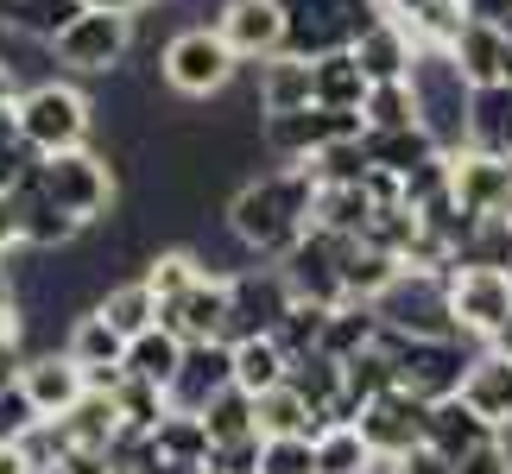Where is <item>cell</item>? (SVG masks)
<instances>
[{
  "label": "cell",
  "instance_id": "cell-34",
  "mask_svg": "<svg viewBox=\"0 0 512 474\" xmlns=\"http://www.w3.org/2000/svg\"><path fill=\"white\" fill-rule=\"evenodd\" d=\"M76 13H83V0H0V26L19 38H38V45H51Z\"/></svg>",
  "mask_w": 512,
  "mask_h": 474
},
{
  "label": "cell",
  "instance_id": "cell-4",
  "mask_svg": "<svg viewBox=\"0 0 512 474\" xmlns=\"http://www.w3.org/2000/svg\"><path fill=\"white\" fill-rule=\"evenodd\" d=\"M13 127L38 158H51V152L89 146L95 108H89V95L70 89V83H32V89H19V102H13Z\"/></svg>",
  "mask_w": 512,
  "mask_h": 474
},
{
  "label": "cell",
  "instance_id": "cell-21",
  "mask_svg": "<svg viewBox=\"0 0 512 474\" xmlns=\"http://www.w3.org/2000/svg\"><path fill=\"white\" fill-rule=\"evenodd\" d=\"M13 209H19V241H26L32 253H57V247H70L76 234H83V222L57 209L51 196H45V184H38L32 171L13 184Z\"/></svg>",
  "mask_w": 512,
  "mask_h": 474
},
{
  "label": "cell",
  "instance_id": "cell-16",
  "mask_svg": "<svg viewBox=\"0 0 512 474\" xmlns=\"http://www.w3.org/2000/svg\"><path fill=\"white\" fill-rule=\"evenodd\" d=\"M215 26H222L241 64H266V57L285 51V0H222Z\"/></svg>",
  "mask_w": 512,
  "mask_h": 474
},
{
  "label": "cell",
  "instance_id": "cell-45",
  "mask_svg": "<svg viewBox=\"0 0 512 474\" xmlns=\"http://www.w3.org/2000/svg\"><path fill=\"white\" fill-rule=\"evenodd\" d=\"M196 474H260V468H253V462H241V456H209V462L196 468Z\"/></svg>",
  "mask_w": 512,
  "mask_h": 474
},
{
  "label": "cell",
  "instance_id": "cell-38",
  "mask_svg": "<svg viewBox=\"0 0 512 474\" xmlns=\"http://www.w3.org/2000/svg\"><path fill=\"white\" fill-rule=\"evenodd\" d=\"M260 474H317V437H260Z\"/></svg>",
  "mask_w": 512,
  "mask_h": 474
},
{
  "label": "cell",
  "instance_id": "cell-53",
  "mask_svg": "<svg viewBox=\"0 0 512 474\" xmlns=\"http://www.w3.org/2000/svg\"><path fill=\"white\" fill-rule=\"evenodd\" d=\"M506 171H512V152H506Z\"/></svg>",
  "mask_w": 512,
  "mask_h": 474
},
{
  "label": "cell",
  "instance_id": "cell-41",
  "mask_svg": "<svg viewBox=\"0 0 512 474\" xmlns=\"http://www.w3.org/2000/svg\"><path fill=\"white\" fill-rule=\"evenodd\" d=\"M456 474H512V443L487 437L481 449H468V456H456Z\"/></svg>",
  "mask_w": 512,
  "mask_h": 474
},
{
  "label": "cell",
  "instance_id": "cell-46",
  "mask_svg": "<svg viewBox=\"0 0 512 474\" xmlns=\"http://www.w3.org/2000/svg\"><path fill=\"white\" fill-rule=\"evenodd\" d=\"M0 474H32V456L19 443H0Z\"/></svg>",
  "mask_w": 512,
  "mask_h": 474
},
{
  "label": "cell",
  "instance_id": "cell-12",
  "mask_svg": "<svg viewBox=\"0 0 512 474\" xmlns=\"http://www.w3.org/2000/svg\"><path fill=\"white\" fill-rule=\"evenodd\" d=\"M424 405L430 399H418V392L386 386V392H373V399L354 411V424H361V437L373 443V456H380V462H399L405 449L424 443Z\"/></svg>",
  "mask_w": 512,
  "mask_h": 474
},
{
  "label": "cell",
  "instance_id": "cell-31",
  "mask_svg": "<svg viewBox=\"0 0 512 474\" xmlns=\"http://www.w3.org/2000/svg\"><path fill=\"white\" fill-rule=\"evenodd\" d=\"M373 468H386V462L373 456V443L361 437L354 418L317 430V474H373Z\"/></svg>",
  "mask_w": 512,
  "mask_h": 474
},
{
  "label": "cell",
  "instance_id": "cell-37",
  "mask_svg": "<svg viewBox=\"0 0 512 474\" xmlns=\"http://www.w3.org/2000/svg\"><path fill=\"white\" fill-rule=\"evenodd\" d=\"M418 121V102H411V76H399V83H373L367 102H361V127L380 133V127H411Z\"/></svg>",
  "mask_w": 512,
  "mask_h": 474
},
{
  "label": "cell",
  "instance_id": "cell-15",
  "mask_svg": "<svg viewBox=\"0 0 512 474\" xmlns=\"http://www.w3.org/2000/svg\"><path fill=\"white\" fill-rule=\"evenodd\" d=\"M449 184H456L462 215H512V171L500 152H481V146L449 152Z\"/></svg>",
  "mask_w": 512,
  "mask_h": 474
},
{
  "label": "cell",
  "instance_id": "cell-52",
  "mask_svg": "<svg viewBox=\"0 0 512 474\" xmlns=\"http://www.w3.org/2000/svg\"><path fill=\"white\" fill-rule=\"evenodd\" d=\"M487 348H500V354H512V316H506V323H500V335H494V342H487Z\"/></svg>",
  "mask_w": 512,
  "mask_h": 474
},
{
  "label": "cell",
  "instance_id": "cell-26",
  "mask_svg": "<svg viewBox=\"0 0 512 474\" xmlns=\"http://www.w3.org/2000/svg\"><path fill=\"white\" fill-rule=\"evenodd\" d=\"M253 102L260 114H291V108H310L317 95H310V57L298 51H279L260 64V89H253Z\"/></svg>",
  "mask_w": 512,
  "mask_h": 474
},
{
  "label": "cell",
  "instance_id": "cell-36",
  "mask_svg": "<svg viewBox=\"0 0 512 474\" xmlns=\"http://www.w3.org/2000/svg\"><path fill=\"white\" fill-rule=\"evenodd\" d=\"M177 361H184V335H171L165 323H152L146 335L127 342V373H140V380H152V386H171Z\"/></svg>",
  "mask_w": 512,
  "mask_h": 474
},
{
  "label": "cell",
  "instance_id": "cell-11",
  "mask_svg": "<svg viewBox=\"0 0 512 474\" xmlns=\"http://www.w3.org/2000/svg\"><path fill=\"white\" fill-rule=\"evenodd\" d=\"M354 133H361V114H354V108H323V102L291 108V114H266V121H260L266 152L291 158V165H310L317 152H329L336 140H354Z\"/></svg>",
  "mask_w": 512,
  "mask_h": 474
},
{
  "label": "cell",
  "instance_id": "cell-6",
  "mask_svg": "<svg viewBox=\"0 0 512 474\" xmlns=\"http://www.w3.org/2000/svg\"><path fill=\"white\" fill-rule=\"evenodd\" d=\"M380 348L392 354V386L418 392V399H443V392H462V373L475 354H462L456 335H399L380 329Z\"/></svg>",
  "mask_w": 512,
  "mask_h": 474
},
{
  "label": "cell",
  "instance_id": "cell-9",
  "mask_svg": "<svg viewBox=\"0 0 512 474\" xmlns=\"http://www.w3.org/2000/svg\"><path fill=\"white\" fill-rule=\"evenodd\" d=\"M449 316H456V335L494 342L512 316V266H449Z\"/></svg>",
  "mask_w": 512,
  "mask_h": 474
},
{
  "label": "cell",
  "instance_id": "cell-47",
  "mask_svg": "<svg viewBox=\"0 0 512 474\" xmlns=\"http://www.w3.org/2000/svg\"><path fill=\"white\" fill-rule=\"evenodd\" d=\"M13 102H19V70L0 57V108H13Z\"/></svg>",
  "mask_w": 512,
  "mask_h": 474
},
{
  "label": "cell",
  "instance_id": "cell-18",
  "mask_svg": "<svg viewBox=\"0 0 512 474\" xmlns=\"http://www.w3.org/2000/svg\"><path fill=\"white\" fill-rule=\"evenodd\" d=\"M159 323L171 335H184V342H209V335L228 329V272H203L190 291H177L171 304H159Z\"/></svg>",
  "mask_w": 512,
  "mask_h": 474
},
{
  "label": "cell",
  "instance_id": "cell-3",
  "mask_svg": "<svg viewBox=\"0 0 512 474\" xmlns=\"http://www.w3.org/2000/svg\"><path fill=\"white\" fill-rule=\"evenodd\" d=\"M32 177L45 184V196L64 215H76L83 228L95 222H108L114 215V196H121V184H114V165L102 152H89V146H70V152H51V158H38Z\"/></svg>",
  "mask_w": 512,
  "mask_h": 474
},
{
  "label": "cell",
  "instance_id": "cell-27",
  "mask_svg": "<svg viewBox=\"0 0 512 474\" xmlns=\"http://www.w3.org/2000/svg\"><path fill=\"white\" fill-rule=\"evenodd\" d=\"M449 57L462 64V76L468 83H500L506 76V51H500V19H475L468 13L462 19V32H456V45H449Z\"/></svg>",
  "mask_w": 512,
  "mask_h": 474
},
{
  "label": "cell",
  "instance_id": "cell-32",
  "mask_svg": "<svg viewBox=\"0 0 512 474\" xmlns=\"http://www.w3.org/2000/svg\"><path fill=\"white\" fill-rule=\"evenodd\" d=\"M253 411H260V437H317V411H310V399L291 380L266 386L253 399Z\"/></svg>",
  "mask_w": 512,
  "mask_h": 474
},
{
  "label": "cell",
  "instance_id": "cell-29",
  "mask_svg": "<svg viewBox=\"0 0 512 474\" xmlns=\"http://www.w3.org/2000/svg\"><path fill=\"white\" fill-rule=\"evenodd\" d=\"M361 146H367L373 165H386V171H399V177H411L418 165H430V158L443 152L418 121H411V127H380V133H367V127H361Z\"/></svg>",
  "mask_w": 512,
  "mask_h": 474
},
{
  "label": "cell",
  "instance_id": "cell-44",
  "mask_svg": "<svg viewBox=\"0 0 512 474\" xmlns=\"http://www.w3.org/2000/svg\"><path fill=\"white\" fill-rule=\"evenodd\" d=\"M26 241H19V209H13V190H0V260L7 253H19Z\"/></svg>",
  "mask_w": 512,
  "mask_h": 474
},
{
  "label": "cell",
  "instance_id": "cell-5",
  "mask_svg": "<svg viewBox=\"0 0 512 474\" xmlns=\"http://www.w3.org/2000/svg\"><path fill=\"white\" fill-rule=\"evenodd\" d=\"M234 70H241V57H234V45L222 38V26H184L165 45V57H159L165 89L184 95V102H209V95H222L234 83Z\"/></svg>",
  "mask_w": 512,
  "mask_h": 474
},
{
  "label": "cell",
  "instance_id": "cell-42",
  "mask_svg": "<svg viewBox=\"0 0 512 474\" xmlns=\"http://www.w3.org/2000/svg\"><path fill=\"white\" fill-rule=\"evenodd\" d=\"M392 474H456V456H443L437 443H418V449H405L399 462H386Z\"/></svg>",
  "mask_w": 512,
  "mask_h": 474
},
{
  "label": "cell",
  "instance_id": "cell-1",
  "mask_svg": "<svg viewBox=\"0 0 512 474\" xmlns=\"http://www.w3.org/2000/svg\"><path fill=\"white\" fill-rule=\"evenodd\" d=\"M317 190H323V177L310 165L247 177V184L228 196V234L253 260H285V253L317 228Z\"/></svg>",
  "mask_w": 512,
  "mask_h": 474
},
{
  "label": "cell",
  "instance_id": "cell-25",
  "mask_svg": "<svg viewBox=\"0 0 512 474\" xmlns=\"http://www.w3.org/2000/svg\"><path fill=\"white\" fill-rule=\"evenodd\" d=\"M367 70H361V57H354V45L348 51H323V57H310V95H317L323 108H354L361 114V102H367Z\"/></svg>",
  "mask_w": 512,
  "mask_h": 474
},
{
  "label": "cell",
  "instance_id": "cell-39",
  "mask_svg": "<svg viewBox=\"0 0 512 474\" xmlns=\"http://www.w3.org/2000/svg\"><path fill=\"white\" fill-rule=\"evenodd\" d=\"M38 418H45V411L32 405V392L19 386V380L0 386V443H19V437H26V430H32Z\"/></svg>",
  "mask_w": 512,
  "mask_h": 474
},
{
  "label": "cell",
  "instance_id": "cell-7",
  "mask_svg": "<svg viewBox=\"0 0 512 474\" xmlns=\"http://www.w3.org/2000/svg\"><path fill=\"white\" fill-rule=\"evenodd\" d=\"M380 13H386V0H285V51H298V57L348 51Z\"/></svg>",
  "mask_w": 512,
  "mask_h": 474
},
{
  "label": "cell",
  "instance_id": "cell-33",
  "mask_svg": "<svg viewBox=\"0 0 512 474\" xmlns=\"http://www.w3.org/2000/svg\"><path fill=\"white\" fill-rule=\"evenodd\" d=\"M64 354H76L83 367H127V335H121V329H114L102 310L89 304V310L70 323V342H64Z\"/></svg>",
  "mask_w": 512,
  "mask_h": 474
},
{
  "label": "cell",
  "instance_id": "cell-13",
  "mask_svg": "<svg viewBox=\"0 0 512 474\" xmlns=\"http://www.w3.org/2000/svg\"><path fill=\"white\" fill-rule=\"evenodd\" d=\"M215 456L209 449V430H203V411H165L159 424L146 430L140 443V474H196Z\"/></svg>",
  "mask_w": 512,
  "mask_h": 474
},
{
  "label": "cell",
  "instance_id": "cell-24",
  "mask_svg": "<svg viewBox=\"0 0 512 474\" xmlns=\"http://www.w3.org/2000/svg\"><path fill=\"white\" fill-rule=\"evenodd\" d=\"M462 399L494 430H512V354L481 348L475 361H468V373H462Z\"/></svg>",
  "mask_w": 512,
  "mask_h": 474
},
{
  "label": "cell",
  "instance_id": "cell-10",
  "mask_svg": "<svg viewBox=\"0 0 512 474\" xmlns=\"http://www.w3.org/2000/svg\"><path fill=\"white\" fill-rule=\"evenodd\" d=\"M298 304V291L279 266H234L228 272V342H241V335H272L285 323V310Z\"/></svg>",
  "mask_w": 512,
  "mask_h": 474
},
{
  "label": "cell",
  "instance_id": "cell-51",
  "mask_svg": "<svg viewBox=\"0 0 512 474\" xmlns=\"http://www.w3.org/2000/svg\"><path fill=\"white\" fill-rule=\"evenodd\" d=\"M500 51H506V83H512V13L500 19Z\"/></svg>",
  "mask_w": 512,
  "mask_h": 474
},
{
  "label": "cell",
  "instance_id": "cell-40",
  "mask_svg": "<svg viewBox=\"0 0 512 474\" xmlns=\"http://www.w3.org/2000/svg\"><path fill=\"white\" fill-rule=\"evenodd\" d=\"M38 165V152L19 140V127H13V108H0V190H13L19 177H26Z\"/></svg>",
  "mask_w": 512,
  "mask_h": 474
},
{
  "label": "cell",
  "instance_id": "cell-28",
  "mask_svg": "<svg viewBox=\"0 0 512 474\" xmlns=\"http://www.w3.org/2000/svg\"><path fill=\"white\" fill-rule=\"evenodd\" d=\"M468 146L481 152H512V83H481L475 89V108H468Z\"/></svg>",
  "mask_w": 512,
  "mask_h": 474
},
{
  "label": "cell",
  "instance_id": "cell-35",
  "mask_svg": "<svg viewBox=\"0 0 512 474\" xmlns=\"http://www.w3.org/2000/svg\"><path fill=\"white\" fill-rule=\"evenodd\" d=\"M95 310H102L108 323L127 335V342H133V335H146L152 323H159V298H152L146 272H140V279H127V285H108L102 298H95Z\"/></svg>",
  "mask_w": 512,
  "mask_h": 474
},
{
  "label": "cell",
  "instance_id": "cell-17",
  "mask_svg": "<svg viewBox=\"0 0 512 474\" xmlns=\"http://www.w3.org/2000/svg\"><path fill=\"white\" fill-rule=\"evenodd\" d=\"M234 386V342L228 335H209V342H184V361H177V380L165 386L177 411H203L215 392Z\"/></svg>",
  "mask_w": 512,
  "mask_h": 474
},
{
  "label": "cell",
  "instance_id": "cell-19",
  "mask_svg": "<svg viewBox=\"0 0 512 474\" xmlns=\"http://www.w3.org/2000/svg\"><path fill=\"white\" fill-rule=\"evenodd\" d=\"M19 386L32 392V405L45 411V418H64V411L89 392V367L76 361V354H26L19 361Z\"/></svg>",
  "mask_w": 512,
  "mask_h": 474
},
{
  "label": "cell",
  "instance_id": "cell-14",
  "mask_svg": "<svg viewBox=\"0 0 512 474\" xmlns=\"http://www.w3.org/2000/svg\"><path fill=\"white\" fill-rule=\"evenodd\" d=\"M342 253H348V234H336V228H310L304 241L279 260V272L291 279V291H298V298L342 304Z\"/></svg>",
  "mask_w": 512,
  "mask_h": 474
},
{
  "label": "cell",
  "instance_id": "cell-2",
  "mask_svg": "<svg viewBox=\"0 0 512 474\" xmlns=\"http://www.w3.org/2000/svg\"><path fill=\"white\" fill-rule=\"evenodd\" d=\"M411 102H418V127L443 152L468 146V108H475V83L462 76V64L443 45H418L411 57Z\"/></svg>",
  "mask_w": 512,
  "mask_h": 474
},
{
  "label": "cell",
  "instance_id": "cell-8",
  "mask_svg": "<svg viewBox=\"0 0 512 474\" xmlns=\"http://www.w3.org/2000/svg\"><path fill=\"white\" fill-rule=\"evenodd\" d=\"M133 51V13H108V7H83L64 32L51 38V57L76 76H114Z\"/></svg>",
  "mask_w": 512,
  "mask_h": 474
},
{
  "label": "cell",
  "instance_id": "cell-20",
  "mask_svg": "<svg viewBox=\"0 0 512 474\" xmlns=\"http://www.w3.org/2000/svg\"><path fill=\"white\" fill-rule=\"evenodd\" d=\"M203 430H209V449L215 456H241V462H260V411H253V392L228 386L203 405Z\"/></svg>",
  "mask_w": 512,
  "mask_h": 474
},
{
  "label": "cell",
  "instance_id": "cell-22",
  "mask_svg": "<svg viewBox=\"0 0 512 474\" xmlns=\"http://www.w3.org/2000/svg\"><path fill=\"white\" fill-rule=\"evenodd\" d=\"M354 57H361L367 83H399V76H411V57H418V38H411V26L399 13H380L373 26L354 38Z\"/></svg>",
  "mask_w": 512,
  "mask_h": 474
},
{
  "label": "cell",
  "instance_id": "cell-49",
  "mask_svg": "<svg viewBox=\"0 0 512 474\" xmlns=\"http://www.w3.org/2000/svg\"><path fill=\"white\" fill-rule=\"evenodd\" d=\"M19 361H26L19 348H0V386H7V380H19Z\"/></svg>",
  "mask_w": 512,
  "mask_h": 474
},
{
  "label": "cell",
  "instance_id": "cell-48",
  "mask_svg": "<svg viewBox=\"0 0 512 474\" xmlns=\"http://www.w3.org/2000/svg\"><path fill=\"white\" fill-rule=\"evenodd\" d=\"M462 7L475 13V19H506V13H512V0H462Z\"/></svg>",
  "mask_w": 512,
  "mask_h": 474
},
{
  "label": "cell",
  "instance_id": "cell-43",
  "mask_svg": "<svg viewBox=\"0 0 512 474\" xmlns=\"http://www.w3.org/2000/svg\"><path fill=\"white\" fill-rule=\"evenodd\" d=\"M26 342V323H19V291L7 279V266H0V348H19Z\"/></svg>",
  "mask_w": 512,
  "mask_h": 474
},
{
  "label": "cell",
  "instance_id": "cell-30",
  "mask_svg": "<svg viewBox=\"0 0 512 474\" xmlns=\"http://www.w3.org/2000/svg\"><path fill=\"white\" fill-rule=\"evenodd\" d=\"M285 373H291V354H285L279 335H241V342H234V386L241 392L260 399V392L279 386Z\"/></svg>",
  "mask_w": 512,
  "mask_h": 474
},
{
  "label": "cell",
  "instance_id": "cell-50",
  "mask_svg": "<svg viewBox=\"0 0 512 474\" xmlns=\"http://www.w3.org/2000/svg\"><path fill=\"white\" fill-rule=\"evenodd\" d=\"M83 7H108V13H140L146 0H83Z\"/></svg>",
  "mask_w": 512,
  "mask_h": 474
},
{
  "label": "cell",
  "instance_id": "cell-23",
  "mask_svg": "<svg viewBox=\"0 0 512 474\" xmlns=\"http://www.w3.org/2000/svg\"><path fill=\"white\" fill-rule=\"evenodd\" d=\"M487 437H500V430L487 424L462 392H443V399L424 405V443H437L443 456H468V449H481Z\"/></svg>",
  "mask_w": 512,
  "mask_h": 474
}]
</instances>
